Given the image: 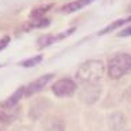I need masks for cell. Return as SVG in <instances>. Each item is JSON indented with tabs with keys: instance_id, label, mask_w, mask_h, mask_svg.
<instances>
[{
	"instance_id": "52a82bcc",
	"label": "cell",
	"mask_w": 131,
	"mask_h": 131,
	"mask_svg": "<svg viewBox=\"0 0 131 131\" xmlns=\"http://www.w3.org/2000/svg\"><path fill=\"white\" fill-rule=\"evenodd\" d=\"M24 95H25V87H21V88H18V90H17L15 93H14L6 102H3L2 106H3V108H13V106H15L17 104H18L19 100L24 97Z\"/></svg>"
},
{
	"instance_id": "4fadbf2b",
	"label": "cell",
	"mask_w": 131,
	"mask_h": 131,
	"mask_svg": "<svg viewBox=\"0 0 131 131\" xmlns=\"http://www.w3.org/2000/svg\"><path fill=\"white\" fill-rule=\"evenodd\" d=\"M48 24H50V19H47V18H37V19L29 22V26L30 28H43V26H47Z\"/></svg>"
},
{
	"instance_id": "9c48e42d",
	"label": "cell",
	"mask_w": 131,
	"mask_h": 131,
	"mask_svg": "<svg viewBox=\"0 0 131 131\" xmlns=\"http://www.w3.org/2000/svg\"><path fill=\"white\" fill-rule=\"evenodd\" d=\"M52 8V4H44V6H40V7H36L35 10H32L30 13V18L33 19H37V18H43V15L47 11H50Z\"/></svg>"
},
{
	"instance_id": "5bb4252c",
	"label": "cell",
	"mask_w": 131,
	"mask_h": 131,
	"mask_svg": "<svg viewBox=\"0 0 131 131\" xmlns=\"http://www.w3.org/2000/svg\"><path fill=\"white\" fill-rule=\"evenodd\" d=\"M10 123H11V117H10V115H7L6 112L0 111V130H3L6 126H8Z\"/></svg>"
},
{
	"instance_id": "2e32d148",
	"label": "cell",
	"mask_w": 131,
	"mask_h": 131,
	"mask_svg": "<svg viewBox=\"0 0 131 131\" xmlns=\"http://www.w3.org/2000/svg\"><path fill=\"white\" fill-rule=\"evenodd\" d=\"M119 36H122V37L131 36V26H130V28H127V29H124L123 32H120V33H119Z\"/></svg>"
},
{
	"instance_id": "9a60e30c",
	"label": "cell",
	"mask_w": 131,
	"mask_h": 131,
	"mask_svg": "<svg viewBox=\"0 0 131 131\" xmlns=\"http://www.w3.org/2000/svg\"><path fill=\"white\" fill-rule=\"evenodd\" d=\"M8 43H10V37H8V36L3 37L2 40H0V50H3V48H4Z\"/></svg>"
},
{
	"instance_id": "ba28073f",
	"label": "cell",
	"mask_w": 131,
	"mask_h": 131,
	"mask_svg": "<svg viewBox=\"0 0 131 131\" xmlns=\"http://www.w3.org/2000/svg\"><path fill=\"white\" fill-rule=\"evenodd\" d=\"M109 120H111L109 123H111L112 128L115 131H120L126 124V117H124L123 113H113Z\"/></svg>"
},
{
	"instance_id": "277c9868",
	"label": "cell",
	"mask_w": 131,
	"mask_h": 131,
	"mask_svg": "<svg viewBox=\"0 0 131 131\" xmlns=\"http://www.w3.org/2000/svg\"><path fill=\"white\" fill-rule=\"evenodd\" d=\"M52 77H54V75H52V73H48V75H44V76H41V77H39V79H36L35 81H32L29 86L25 87V95H26V97H30V95L39 93L40 90H43V88L47 86V83L52 79Z\"/></svg>"
},
{
	"instance_id": "8992f818",
	"label": "cell",
	"mask_w": 131,
	"mask_h": 131,
	"mask_svg": "<svg viewBox=\"0 0 131 131\" xmlns=\"http://www.w3.org/2000/svg\"><path fill=\"white\" fill-rule=\"evenodd\" d=\"M90 3H93V0H75V2H70L68 4L62 6L61 7V13L63 14H70V13H75V11H79L83 7L88 6Z\"/></svg>"
},
{
	"instance_id": "5b68a950",
	"label": "cell",
	"mask_w": 131,
	"mask_h": 131,
	"mask_svg": "<svg viewBox=\"0 0 131 131\" xmlns=\"http://www.w3.org/2000/svg\"><path fill=\"white\" fill-rule=\"evenodd\" d=\"M100 94H101V88L97 87V84H87L80 91V100L87 102V104H93L100 98Z\"/></svg>"
},
{
	"instance_id": "7a4b0ae2",
	"label": "cell",
	"mask_w": 131,
	"mask_h": 131,
	"mask_svg": "<svg viewBox=\"0 0 131 131\" xmlns=\"http://www.w3.org/2000/svg\"><path fill=\"white\" fill-rule=\"evenodd\" d=\"M131 72V55L130 54H117L109 59L108 75L112 80H117Z\"/></svg>"
},
{
	"instance_id": "7c38bea8",
	"label": "cell",
	"mask_w": 131,
	"mask_h": 131,
	"mask_svg": "<svg viewBox=\"0 0 131 131\" xmlns=\"http://www.w3.org/2000/svg\"><path fill=\"white\" fill-rule=\"evenodd\" d=\"M57 39L58 37L51 36V35H44V36H41L37 40V44H39V47H47V46H50L52 41H55Z\"/></svg>"
},
{
	"instance_id": "6da1fadb",
	"label": "cell",
	"mask_w": 131,
	"mask_h": 131,
	"mask_svg": "<svg viewBox=\"0 0 131 131\" xmlns=\"http://www.w3.org/2000/svg\"><path fill=\"white\" fill-rule=\"evenodd\" d=\"M105 66L98 59H90L83 62L76 72V77L84 84H98L104 77Z\"/></svg>"
},
{
	"instance_id": "3957f363",
	"label": "cell",
	"mask_w": 131,
	"mask_h": 131,
	"mask_svg": "<svg viewBox=\"0 0 131 131\" xmlns=\"http://www.w3.org/2000/svg\"><path fill=\"white\" fill-rule=\"evenodd\" d=\"M76 91V83L72 79H61L52 86V93L57 97H70Z\"/></svg>"
},
{
	"instance_id": "8fae6325",
	"label": "cell",
	"mask_w": 131,
	"mask_h": 131,
	"mask_svg": "<svg viewBox=\"0 0 131 131\" xmlns=\"http://www.w3.org/2000/svg\"><path fill=\"white\" fill-rule=\"evenodd\" d=\"M41 61H43V55H36L33 58H29V59H25V61L19 62V65L24 66V68H32V66H36L37 63H40Z\"/></svg>"
},
{
	"instance_id": "30bf717a",
	"label": "cell",
	"mask_w": 131,
	"mask_h": 131,
	"mask_svg": "<svg viewBox=\"0 0 131 131\" xmlns=\"http://www.w3.org/2000/svg\"><path fill=\"white\" fill-rule=\"evenodd\" d=\"M128 21H131V17H127V18L117 19V21H115L113 24H111V25H108V26L105 28V29H102L98 35H105V33H108V32H112V30H115L116 28H119V26L124 25V24H126V22H128Z\"/></svg>"
}]
</instances>
